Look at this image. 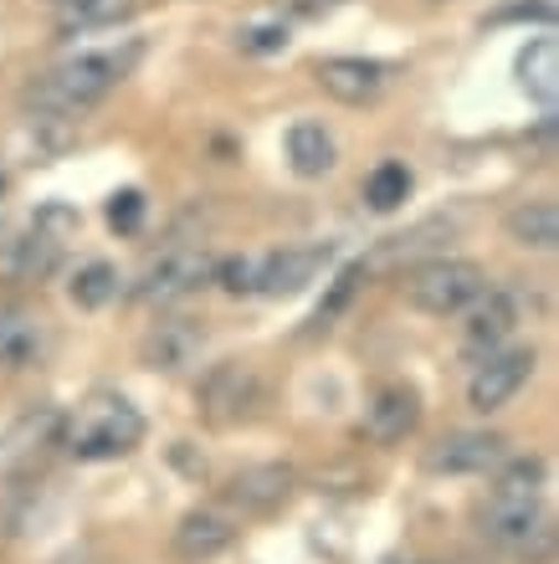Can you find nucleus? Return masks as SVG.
I'll return each instance as SVG.
<instances>
[{"label": "nucleus", "mask_w": 559, "mask_h": 564, "mask_svg": "<svg viewBox=\"0 0 559 564\" xmlns=\"http://www.w3.org/2000/svg\"><path fill=\"white\" fill-rule=\"evenodd\" d=\"M545 482L549 473L539 457H508L493 473V488L472 508L477 534L503 554L545 564L549 550H555V519H549V503H545Z\"/></svg>", "instance_id": "nucleus-1"}, {"label": "nucleus", "mask_w": 559, "mask_h": 564, "mask_svg": "<svg viewBox=\"0 0 559 564\" xmlns=\"http://www.w3.org/2000/svg\"><path fill=\"white\" fill-rule=\"evenodd\" d=\"M144 46L123 42V46H98V52H77V57L46 67L42 77H31L26 93H21V108H26L36 123H67L83 119L88 108H98L108 93L123 83V77L139 67Z\"/></svg>", "instance_id": "nucleus-2"}, {"label": "nucleus", "mask_w": 559, "mask_h": 564, "mask_svg": "<svg viewBox=\"0 0 559 564\" xmlns=\"http://www.w3.org/2000/svg\"><path fill=\"white\" fill-rule=\"evenodd\" d=\"M139 442H144V411H139L129 395H114V390L88 395L73 416L62 421V446H67V457H77V462L129 457Z\"/></svg>", "instance_id": "nucleus-3"}, {"label": "nucleus", "mask_w": 559, "mask_h": 564, "mask_svg": "<svg viewBox=\"0 0 559 564\" xmlns=\"http://www.w3.org/2000/svg\"><path fill=\"white\" fill-rule=\"evenodd\" d=\"M487 288H493L487 272L477 262H467V257H431L421 268L400 272V297L416 313H431V318H452L467 303H477Z\"/></svg>", "instance_id": "nucleus-4"}, {"label": "nucleus", "mask_w": 559, "mask_h": 564, "mask_svg": "<svg viewBox=\"0 0 559 564\" xmlns=\"http://www.w3.org/2000/svg\"><path fill=\"white\" fill-rule=\"evenodd\" d=\"M195 405H201V421L216 431L247 426V421L262 416L267 380L257 375V365H247V359H222V365H211V370L201 375Z\"/></svg>", "instance_id": "nucleus-5"}, {"label": "nucleus", "mask_w": 559, "mask_h": 564, "mask_svg": "<svg viewBox=\"0 0 559 564\" xmlns=\"http://www.w3.org/2000/svg\"><path fill=\"white\" fill-rule=\"evenodd\" d=\"M211 278H216V262H211L201 247H164L154 262H144V272H139V282H133L129 293H133V303L170 308L180 297L201 293Z\"/></svg>", "instance_id": "nucleus-6"}, {"label": "nucleus", "mask_w": 559, "mask_h": 564, "mask_svg": "<svg viewBox=\"0 0 559 564\" xmlns=\"http://www.w3.org/2000/svg\"><path fill=\"white\" fill-rule=\"evenodd\" d=\"M524 324V297L514 288H487L477 303L462 308V355L477 365V359L498 355L503 344L514 339V328Z\"/></svg>", "instance_id": "nucleus-7"}, {"label": "nucleus", "mask_w": 559, "mask_h": 564, "mask_svg": "<svg viewBox=\"0 0 559 564\" xmlns=\"http://www.w3.org/2000/svg\"><path fill=\"white\" fill-rule=\"evenodd\" d=\"M508 457H514L508 436H498V431H447L442 442L427 446L421 462H427L431 477H487Z\"/></svg>", "instance_id": "nucleus-8"}, {"label": "nucleus", "mask_w": 559, "mask_h": 564, "mask_svg": "<svg viewBox=\"0 0 559 564\" xmlns=\"http://www.w3.org/2000/svg\"><path fill=\"white\" fill-rule=\"evenodd\" d=\"M293 492H298V473L288 462H251V467L226 477L222 503L236 519H262V513H278Z\"/></svg>", "instance_id": "nucleus-9"}, {"label": "nucleus", "mask_w": 559, "mask_h": 564, "mask_svg": "<svg viewBox=\"0 0 559 564\" xmlns=\"http://www.w3.org/2000/svg\"><path fill=\"white\" fill-rule=\"evenodd\" d=\"M534 365H539L534 349H498V355L477 359V365H472V380H467V405L477 416L503 411V405L534 380Z\"/></svg>", "instance_id": "nucleus-10"}, {"label": "nucleus", "mask_w": 559, "mask_h": 564, "mask_svg": "<svg viewBox=\"0 0 559 564\" xmlns=\"http://www.w3.org/2000/svg\"><path fill=\"white\" fill-rule=\"evenodd\" d=\"M456 231H462L456 216H427V221H416L411 231L385 237L380 247L365 257V272H406V268L431 262V257H447V247H452Z\"/></svg>", "instance_id": "nucleus-11"}, {"label": "nucleus", "mask_w": 559, "mask_h": 564, "mask_svg": "<svg viewBox=\"0 0 559 564\" xmlns=\"http://www.w3.org/2000/svg\"><path fill=\"white\" fill-rule=\"evenodd\" d=\"M62 268V237L46 231V221H31L21 231H6L0 237V282H46Z\"/></svg>", "instance_id": "nucleus-12"}, {"label": "nucleus", "mask_w": 559, "mask_h": 564, "mask_svg": "<svg viewBox=\"0 0 559 564\" xmlns=\"http://www.w3.org/2000/svg\"><path fill=\"white\" fill-rule=\"evenodd\" d=\"M236 539H241V519H236L232 508L226 503H201L175 523L170 550H175L185 564H206V560H216V554L232 550Z\"/></svg>", "instance_id": "nucleus-13"}, {"label": "nucleus", "mask_w": 559, "mask_h": 564, "mask_svg": "<svg viewBox=\"0 0 559 564\" xmlns=\"http://www.w3.org/2000/svg\"><path fill=\"white\" fill-rule=\"evenodd\" d=\"M62 411L57 405H31L11 426L0 431V473H26L36 457H46L52 446H62Z\"/></svg>", "instance_id": "nucleus-14"}, {"label": "nucleus", "mask_w": 559, "mask_h": 564, "mask_svg": "<svg viewBox=\"0 0 559 564\" xmlns=\"http://www.w3.org/2000/svg\"><path fill=\"white\" fill-rule=\"evenodd\" d=\"M206 355V324L201 318H160L139 344V359L160 375H185Z\"/></svg>", "instance_id": "nucleus-15"}, {"label": "nucleus", "mask_w": 559, "mask_h": 564, "mask_svg": "<svg viewBox=\"0 0 559 564\" xmlns=\"http://www.w3.org/2000/svg\"><path fill=\"white\" fill-rule=\"evenodd\" d=\"M334 247H282V252H262L257 257V282H251V297H288L303 293L319 272L329 268Z\"/></svg>", "instance_id": "nucleus-16"}, {"label": "nucleus", "mask_w": 559, "mask_h": 564, "mask_svg": "<svg viewBox=\"0 0 559 564\" xmlns=\"http://www.w3.org/2000/svg\"><path fill=\"white\" fill-rule=\"evenodd\" d=\"M313 83L344 108H365L390 88V67L375 57H324L313 67Z\"/></svg>", "instance_id": "nucleus-17"}, {"label": "nucleus", "mask_w": 559, "mask_h": 564, "mask_svg": "<svg viewBox=\"0 0 559 564\" xmlns=\"http://www.w3.org/2000/svg\"><path fill=\"white\" fill-rule=\"evenodd\" d=\"M46 318L26 303H0V365L6 370H31L46 355Z\"/></svg>", "instance_id": "nucleus-18"}, {"label": "nucleus", "mask_w": 559, "mask_h": 564, "mask_svg": "<svg viewBox=\"0 0 559 564\" xmlns=\"http://www.w3.org/2000/svg\"><path fill=\"white\" fill-rule=\"evenodd\" d=\"M416 426H421V401H416V390H406V386L380 390V395L365 405V436L375 446H400Z\"/></svg>", "instance_id": "nucleus-19"}, {"label": "nucleus", "mask_w": 559, "mask_h": 564, "mask_svg": "<svg viewBox=\"0 0 559 564\" xmlns=\"http://www.w3.org/2000/svg\"><path fill=\"white\" fill-rule=\"evenodd\" d=\"M503 231H508V241L524 247V252H555L559 247V206L549 195L518 200V206H508V216H503Z\"/></svg>", "instance_id": "nucleus-20"}, {"label": "nucleus", "mask_w": 559, "mask_h": 564, "mask_svg": "<svg viewBox=\"0 0 559 564\" xmlns=\"http://www.w3.org/2000/svg\"><path fill=\"white\" fill-rule=\"evenodd\" d=\"M514 73H518V88L529 93L545 113H555V104H559V46H555V36H534V42L518 52Z\"/></svg>", "instance_id": "nucleus-21"}, {"label": "nucleus", "mask_w": 559, "mask_h": 564, "mask_svg": "<svg viewBox=\"0 0 559 564\" xmlns=\"http://www.w3.org/2000/svg\"><path fill=\"white\" fill-rule=\"evenodd\" d=\"M334 160H338L334 134H329L319 119H298L293 129H288V164H293V175L319 180L334 170Z\"/></svg>", "instance_id": "nucleus-22"}, {"label": "nucleus", "mask_w": 559, "mask_h": 564, "mask_svg": "<svg viewBox=\"0 0 559 564\" xmlns=\"http://www.w3.org/2000/svg\"><path fill=\"white\" fill-rule=\"evenodd\" d=\"M139 0H57V26L73 36V31H104L129 21Z\"/></svg>", "instance_id": "nucleus-23"}, {"label": "nucleus", "mask_w": 559, "mask_h": 564, "mask_svg": "<svg viewBox=\"0 0 559 564\" xmlns=\"http://www.w3.org/2000/svg\"><path fill=\"white\" fill-rule=\"evenodd\" d=\"M123 293V278H118L114 262H83V268L73 272V282H67V297H73L77 308H108L114 297Z\"/></svg>", "instance_id": "nucleus-24"}, {"label": "nucleus", "mask_w": 559, "mask_h": 564, "mask_svg": "<svg viewBox=\"0 0 559 564\" xmlns=\"http://www.w3.org/2000/svg\"><path fill=\"white\" fill-rule=\"evenodd\" d=\"M411 191H416V175L400 160L375 164V170H369V180H365L369 210H400L406 200H411Z\"/></svg>", "instance_id": "nucleus-25"}, {"label": "nucleus", "mask_w": 559, "mask_h": 564, "mask_svg": "<svg viewBox=\"0 0 559 564\" xmlns=\"http://www.w3.org/2000/svg\"><path fill=\"white\" fill-rule=\"evenodd\" d=\"M369 272H365V262H350V268L338 272L334 282H329V297L313 308V318H309V334H329V328L338 324V313L354 303V293H359V282H365Z\"/></svg>", "instance_id": "nucleus-26"}, {"label": "nucleus", "mask_w": 559, "mask_h": 564, "mask_svg": "<svg viewBox=\"0 0 559 564\" xmlns=\"http://www.w3.org/2000/svg\"><path fill=\"white\" fill-rule=\"evenodd\" d=\"M236 46L241 52H282L288 46V21H247V26H236Z\"/></svg>", "instance_id": "nucleus-27"}, {"label": "nucleus", "mask_w": 559, "mask_h": 564, "mask_svg": "<svg viewBox=\"0 0 559 564\" xmlns=\"http://www.w3.org/2000/svg\"><path fill=\"white\" fill-rule=\"evenodd\" d=\"M508 21H539V26H549V21H555V0H514V6H498V11H487L483 26H508Z\"/></svg>", "instance_id": "nucleus-28"}, {"label": "nucleus", "mask_w": 559, "mask_h": 564, "mask_svg": "<svg viewBox=\"0 0 559 564\" xmlns=\"http://www.w3.org/2000/svg\"><path fill=\"white\" fill-rule=\"evenodd\" d=\"M108 226H114V231H123V237H133V231L144 226V195H139V191H118L114 200H108Z\"/></svg>", "instance_id": "nucleus-29"}, {"label": "nucleus", "mask_w": 559, "mask_h": 564, "mask_svg": "<svg viewBox=\"0 0 559 564\" xmlns=\"http://www.w3.org/2000/svg\"><path fill=\"white\" fill-rule=\"evenodd\" d=\"M226 293L236 297H251V282H257V257H226V262H216V278Z\"/></svg>", "instance_id": "nucleus-30"}, {"label": "nucleus", "mask_w": 559, "mask_h": 564, "mask_svg": "<svg viewBox=\"0 0 559 564\" xmlns=\"http://www.w3.org/2000/svg\"><path fill=\"white\" fill-rule=\"evenodd\" d=\"M282 11L293 15V21H319V15H329V11H338L344 0H278Z\"/></svg>", "instance_id": "nucleus-31"}, {"label": "nucleus", "mask_w": 559, "mask_h": 564, "mask_svg": "<svg viewBox=\"0 0 559 564\" xmlns=\"http://www.w3.org/2000/svg\"><path fill=\"white\" fill-rule=\"evenodd\" d=\"M411 564H437V560H411Z\"/></svg>", "instance_id": "nucleus-32"}, {"label": "nucleus", "mask_w": 559, "mask_h": 564, "mask_svg": "<svg viewBox=\"0 0 559 564\" xmlns=\"http://www.w3.org/2000/svg\"><path fill=\"white\" fill-rule=\"evenodd\" d=\"M431 6H442V0H431Z\"/></svg>", "instance_id": "nucleus-33"}]
</instances>
